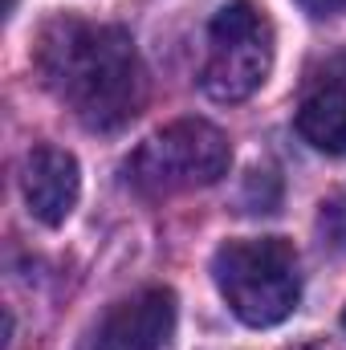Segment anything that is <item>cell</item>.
Masks as SVG:
<instances>
[{"label": "cell", "instance_id": "52a82bcc", "mask_svg": "<svg viewBox=\"0 0 346 350\" xmlns=\"http://www.w3.org/2000/svg\"><path fill=\"white\" fill-rule=\"evenodd\" d=\"M297 135L326 155H346V86L326 82L297 106Z\"/></svg>", "mask_w": 346, "mask_h": 350}, {"label": "cell", "instance_id": "8fae6325", "mask_svg": "<svg viewBox=\"0 0 346 350\" xmlns=\"http://www.w3.org/2000/svg\"><path fill=\"white\" fill-rule=\"evenodd\" d=\"M343 326H346V314H343Z\"/></svg>", "mask_w": 346, "mask_h": 350}, {"label": "cell", "instance_id": "5b68a950", "mask_svg": "<svg viewBox=\"0 0 346 350\" xmlns=\"http://www.w3.org/2000/svg\"><path fill=\"white\" fill-rule=\"evenodd\" d=\"M175 330V293L163 285L114 301L94 326L90 350H159Z\"/></svg>", "mask_w": 346, "mask_h": 350}, {"label": "cell", "instance_id": "8992f818", "mask_svg": "<svg viewBox=\"0 0 346 350\" xmlns=\"http://www.w3.org/2000/svg\"><path fill=\"white\" fill-rule=\"evenodd\" d=\"M21 191H25V204L29 212L57 228L70 220V212L78 208V196H82V172H78V159L62 147H33L21 163Z\"/></svg>", "mask_w": 346, "mask_h": 350}, {"label": "cell", "instance_id": "3957f363", "mask_svg": "<svg viewBox=\"0 0 346 350\" xmlns=\"http://www.w3.org/2000/svg\"><path fill=\"white\" fill-rule=\"evenodd\" d=\"M232 167V143L204 118H179L155 131L127 163L131 183L143 196H179L220 183Z\"/></svg>", "mask_w": 346, "mask_h": 350}, {"label": "cell", "instance_id": "ba28073f", "mask_svg": "<svg viewBox=\"0 0 346 350\" xmlns=\"http://www.w3.org/2000/svg\"><path fill=\"white\" fill-rule=\"evenodd\" d=\"M322 237L330 245H346V187L330 204H322Z\"/></svg>", "mask_w": 346, "mask_h": 350}, {"label": "cell", "instance_id": "9c48e42d", "mask_svg": "<svg viewBox=\"0 0 346 350\" xmlns=\"http://www.w3.org/2000/svg\"><path fill=\"white\" fill-rule=\"evenodd\" d=\"M310 16L318 21H330V16H346V0H297Z\"/></svg>", "mask_w": 346, "mask_h": 350}, {"label": "cell", "instance_id": "6da1fadb", "mask_svg": "<svg viewBox=\"0 0 346 350\" xmlns=\"http://www.w3.org/2000/svg\"><path fill=\"white\" fill-rule=\"evenodd\" d=\"M37 70L90 131L127 126L147 98L139 49L122 25H94L82 16L49 21L37 45Z\"/></svg>", "mask_w": 346, "mask_h": 350}, {"label": "cell", "instance_id": "277c9868", "mask_svg": "<svg viewBox=\"0 0 346 350\" xmlns=\"http://www.w3.org/2000/svg\"><path fill=\"white\" fill-rule=\"evenodd\" d=\"M273 70V21L257 0H228L208 29L200 86L212 102L253 98Z\"/></svg>", "mask_w": 346, "mask_h": 350}, {"label": "cell", "instance_id": "30bf717a", "mask_svg": "<svg viewBox=\"0 0 346 350\" xmlns=\"http://www.w3.org/2000/svg\"><path fill=\"white\" fill-rule=\"evenodd\" d=\"M289 350H334V347H326V342H297V347H289Z\"/></svg>", "mask_w": 346, "mask_h": 350}, {"label": "cell", "instance_id": "7a4b0ae2", "mask_svg": "<svg viewBox=\"0 0 346 350\" xmlns=\"http://www.w3.org/2000/svg\"><path fill=\"white\" fill-rule=\"evenodd\" d=\"M212 281L245 326H277L297 310V249L281 237L224 241L212 257Z\"/></svg>", "mask_w": 346, "mask_h": 350}]
</instances>
